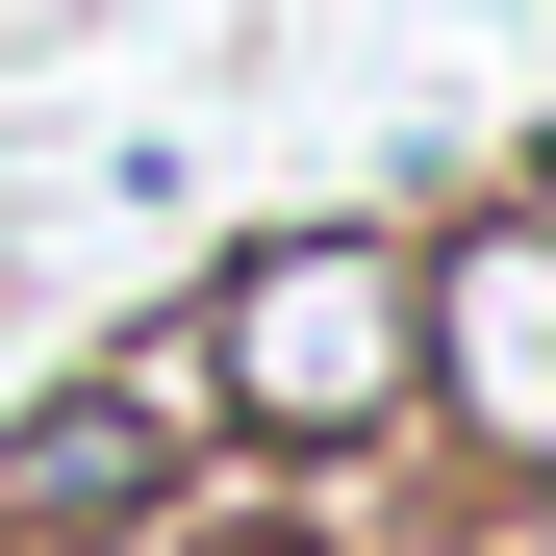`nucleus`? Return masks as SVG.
<instances>
[{
	"label": "nucleus",
	"instance_id": "obj_2",
	"mask_svg": "<svg viewBox=\"0 0 556 556\" xmlns=\"http://www.w3.org/2000/svg\"><path fill=\"white\" fill-rule=\"evenodd\" d=\"M405 455L481 506L556 481V177H455L405 228Z\"/></svg>",
	"mask_w": 556,
	"mask_h": 556
},
{
	"label": "nucleus",
	"instance_id": "obj_5",
	"mask_svg": "<svg viewBox=\"0 0 556 556\" xmlns=\"http://www.w3.org/2000/svg\"><path fill=\"white\" fill-rule=\"evenodd\" d=\"M0 556H51V531H0Z\"/></svg>",
	"mask_w": 556,
	"mask_h": 556
},
{
	"label": "nucleus",
	"instance_id": "obj_3",
	"mask_svg": "<svg viewBox=\"0 0 556 556\" xmlns=\"http://www.w3.org/2000/svg\"><path fill=\"white\" fill-rule=\"evenodd\" d=\"M177 455H203V405H177V329L76 354V380H0V531H51V556H127V531L177 506Z\"/></svg>",
	"mask_w": 556,
	"mask_h": 556
},
{
	"label": "nucleus",
	"instance_id": "obj_4",
	"mask_svg": "<svg viewBox=\"0 0 556 556\" xmlns=\"http://www.w3.org/2000/svg\"><path fill=\"white\" fill-rule=\"evenodd\" d=\"M329 556H531V506H481V481H430V506H380V531H329Z\"/></svg>",
	"mask_w": 556,
	"mask_h": 556
},
{
	"label": "nucleus",
	"instance_id": "obj_1",
	"mask_svg": "<svg viewBox=\"0 0 556 556\" xmlns=\"http://www.w3.org/2000/svg\"><path fill=\"white\" fill-rule=\"evenodd\" d=\"M152 329H177L203 455H304V481H380V455H405V228H380V203L228 228Z\"/></svg>",
	"mask_w": 556,
	"mask_h": 556
}]
</instances>
